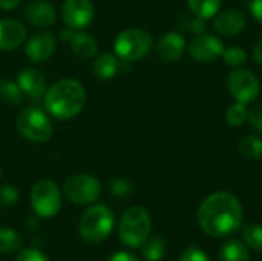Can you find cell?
Returning <instances> with one entry per match:
<instances>
[{"instance_id":"18","label":"cell","mask_w":262,"mask_h":261,"mask_svg":"<svg viewBox=\"0 0 262 261\" xmlns=\"http://www.w3.org/2000/svg\"><path fill=\"white\" fill-rule=\"evenodd\" d=\"M69 45H71V51L80 58H92L98 52L97 40L84 31L74 32V35L69 40Z\"/></svg>"},{"instance_id":"6","label":"cell","mask_w":262,"mask_h":261,"mask_svg":"<svg viewBox=\"0 0 262 261\" xmlns=\"http://www.w3.org/2000/svg\"><path fill=\"white\" fill-rule=\"evenodd\" d=\"M15 126L18 134L32 143H45L52 135V122L45 111L35 106L21 109L17 115Z\"/></svg>"},{"instance_id":"3","label":"cell","mask_w":262,"mask_h":261,"mask_svg":"<svg viewBox=\"0 0 262 261\" xmlns=\"http://www.w3.org/2000/svg\"><path fill=\"white\" fill-rule=\"evenodd\" d=\"M114 223V212L106 205H94L86 209L80 220V237L89 245H98L111 235Z\"/></svg>"},{"instance_id":"21","label":"cell","mask_w":262,"mask_h":261,"mask_svg":"<svg viewBox=\"0 0 262 261\" xmlns=\"http://www.w3.org/2000/svg\"><path fill=\"white\" fill-rule=\"evenodd\" d=\"M239 154L247 160L262 158V138L255 134H246L238 142Z\"/></svg>"},{"instance_id":"4","label":"cell","mask_w":262,"mask_h":261,"mask_svg":"<svg viewBox=\"0 0 262 261\" xmlns=\"http://www.w3.org/2000/svg\"><path fill=\"white\" fill-rule=\"evenodd\" d=\"M152 228L150 214L143 206H132L129 208L118 226L120 240L129 248H141L143 243L149 238Z\"/></svg>"},{"instance_id":"23","label":"cell","mask_w":262,"mask_h":261,"mask_svg":"<svg viewBox=\"0 0 262 261\" xmlns=\"http://www.w3.org/2000/svg\"><path fill=\"white\" fill-rule=\"evenodd\" d=\"M141 254L146 261H160L166 254V240L161 235L149 237L141 246Z\"/></svg>"},{"instance_id":"22","label":"cell","mask_w":262,"mask_h":261,"mask_svg":"<svg viewBox=\"0 0 262 261\" xmlns=\"http://www.w3.org/2000/svg\"><path fill=\"white\" fill-rule=\"evenodd\" d=\"M223 0H187V6L192 15L200 17L203 20H209L215 17L221 9Z\"/></svg>"},{"instance_id":"36","label":"cell","mask_w":262,"mask_h":261,"mask_svg":"<svg viewBox=\"0 0 262 261\" xmlns=\"http://www.w3.org/2000/svg\"><path fill=\"white\" fill-rule=\"evenodd\" d=\"M107 261H140L134 254L130 252H126V251H120V252H115L112 257H109Z\"/></svg>"},{"instance_id":"26","label":"cell","mask_w":262,"mask_h":261,"mask_svg":"<svg viewBox=\"0 0 262 261\" xmlns=\"http://www.w3.org/2000/svg\"><path fill=\"white\" fill-rule=\"evenodd\" d=\"M221 57H223L226 66H230V68H233V69L243 68V66L247 63V58H249L246 49L241 48V46H236V45H232V46L224 48Z\"/></svg>"},{"instance_id":"30","label":"cell","mask_w":262,"mask_h":261,"mask_svg":"<svg viewBox=\"0 0 262 261\" xmlns=\"http://www.w3.org/2000/svg\"><path fill=\"white\" fill-rule=\"evenodd\" d=\"M17 202H18V191L14 186L9 185L0 186V203L5 208H11L17 205Z\"/></svg>"},{"instance_id":"28","label":"cell","mask_w":262,"mask_h":261,"mask_svg":"<svg viewBox=\"0 0 262 261\" xmlns=\"http://www.w3.org/2000/svg\"><path fill=\"white\" fill-rule=\"evenodd\" d=\"M247 115H249L247 105L235 102L226 111V122L232 128H238V126H243L244 123H247Z\"/></svg>"},{"instance_id":"29","label":"cell","mask_w":262,"mask_h":261,"mask_svg":"<svg viewBox=\"0 0 262 261\" xmlns=\"http://www.w3.org/2000/svg\"><path fill=\"white\" fill-rule=\"evenodd\" d=\"M132 191H134L132 183L127 178L118 177V178H114L109 183V192L117 198H127V197L132 195Z\"/></svg>"},{"instance_id":"5","label":"cell","mask_w":262,"mask_h":261,"mask_svg":"<svg viewBox=\"0 0 262 261\" xmlns=\"http://www.w3.org/2000/svg\"><path fill=\"white\" fill-rule=\"evenodd\" d=\"M152 46L154 42L147 31L140 28H129L115 37L114 52L121 62L132 63L144 58L152 51Z\"/></svg>"},{"instance_id":"34","label":"cell","mask_w":262,"mask_h":261,"mask_svg":"<svg viewBox=\"0 0 262 261\" xmlns=\"http://www.w3.org/2000/svg\"><path fill=\"white\" fill-rule=\"evenodd\" d=\"M15 261H49V258L43 254V252H40L38 249H25V251H21L18 255H17V258Z\"/></svg>"},{"instance_id":"32","label":"cell","mask_w":262,"mask_h":261,"mask_svg":"<svg viewBox=\"0 0 262 261\" xmlns=\"http://www.w3.org/2000/svg\"><path fill=\"white\" fill-rule=\"evenodd\" d=\"M181 23L187 31L193 32L195 35L206 32V20H203L200 17H195V15L193 17H183Z\"/></svg>"},{"instance_id":"10","label":"cell","mask_w":262,"mask_h":261,"mask_svg":"<svg viewBox=\"0 0 262 261\" xmlns=\"http://www.w3.org/2000/svg\"><path fill=\"white\" fill-rule=\"evenodd\" d=\"M224 48L226 46L220 37L206 32L195 35L187 46L190 57L198 63H210L220 58L223 55Z\"/></svg>"},{"instance_id":"24","label":"cell","mask_w":262,"mask_h":261,"mask_svg":"<svg viewBox=\"0 0 262 261\" xmlns=\"http://www.w3.org/2000/svg\"><path fill=\"white\" fill-rule=\"evenodd\" d=\"M0 97L8 105H20L23 102V91L20 89L17 82L12 80H0Z\"/></svg>"},{"instance_id":"27","label":"cell","mask_w":262,"mask_h":261,"mask_svg":"<svg viewBox=\"0 0 262 261\" xmlns=\"http://www.w3.org/2000/svg\"><path fill=\"white\" fill-rule=\"evenodd\" d=\"M243 242L247 248L256 251V252H262V226L256 225V223H250L246 225L243 228Z\"/></svg>"},{"instance_id":"39","label":"cell","mask_w":262,"mask_h":261,"mask_svg":"<svg viewBox=\"0 0 262 261\" xmlns=\"http://www.w3.org/2000/svg\"><path fill=\"white\" fill-rule=\"evenodd\" d=\"M0 177H2V166H0Z\"/></svg>"},{"instance_id":"12","label":"cell","mask_w":262,"mask_h":261,"mask_svg":"<svg viewBox=\"0 0 262 261\" xmlns=\"http://www.w3.org/2000/svg\"><path fill=\"white\" fill-rule=\"evenodd\" d=\"M57 49V37L51 31H40L26 40L25 54L34 63L46 62Z\"/></svg>"},{"instance_id":"37","label":"cell","mask_w":262,"mask_h":261,"mask_svg":"<svg viewBox=\"0 0 262 261\" xmlns=\"http://www.w3.org/2000/svg\"><path fill=\"white\" fill-rule=\"evenodd\" d=\"M253 58H255V62L258 65L262 66V37L255 43V46H253Z\"/></svg>"},{"instance_id":"38","label":"cell","mask_w":262,"mask_h":261,"mask_svg":"<svg viewBox=\"0 0 262 261\" xmlns=\"http://www.w3.org/2000/svg\"><path fill=\"white\" fill-rule=\"evenodd\" d=\"M21 3V0H0V9H14Z\"/></svg>"},{"instance_id":"31","label":"cell","mask_w":262,"mask_h":261,"mask_svg":"<svg viewBox=\"0 0 262 261\" xmlns=\"http://www.w3.org/2000/svg\"><path fill=\"white\" fill-rule=\"evenodd\" d=\"M247 123L255 132L262 134V105H255L252 109H249Z\"/></svg>"},{"instance_id":"35","label":"cell","mask_w":262,"mask_h":261,"mask_svg":"<svg viewBox=\"0 0 262 261\" xmlns=\"http://www.w3.org/2000/svg\"><path fill=\"white\" fill-rule=\"evenodd\" d=\"M249 8H250L252 15L255 17V20L262 23V0H252Z\"/></svg>"},{"instance_id":"19","label":"cell","mask_w":262,"mask_h":261,"mask_svg":"<svg viewBox=\"0 0 262 261\" xmlns=\"http://www.w3.org/2000/svg\"><path fill=\"white\" fill-rule=\"evenodd\" d=\"M120 58L115 54L111 52H104L100 54L92 65V72L97 78L100 80H111L114 78L118 71H120Z\"/></svg>"},{"instance_id":"13","label":"cell","mask_w":262,"mask_h":261,"mask_svg":"<svg viewBox=\"0 0 262 261\" xmlns=\"http://www.w3.org/2000/svg\"><path fill=\"white\" fill-rule=\"evenodd\" d=\"M186 49H187L186 38L181 32L177 31H169L163 34L155 46V52L158 58L164 63H175L183 57Z\"/></svg>"},{"instance_id":"16","label":"cell","mask_w":262,"mask_h":261,"mask_svg":"<svg viewBox=\"0 0 262 261\" xmlns=\"http://www.w3.org/2000/svg\"><path fill=\"white\" fill-rule=\"evenodd\" d=\"M26 40V28L15 18H0V51L20 48Z\"/></svg>"},{"instance_id":"11","label":"cell","mask_w":262,"mask_h":261,"mask_svg":"<svg viewBox=\"0 0 262 261\" xmlns=\"http://www.w3.org/2000/svg\"><path fill=\"white\" fill-rule=\"evenodd\" d=\"M61 17L66 28L83 31L94 20V5L91 0H64Z\"/></svg>"},{"instance_id":"7","label":"cell","mask_w":262,"mask_h":261,"mask_svg":"<svg viewBox=\"0 0 262 261\" xmlns=\"http://www.w3.org/2000/svg\"><path fill=\"white\" fill-rule=\"evenodd\" d=\"M227 91L235 102L250 105L258 100L261 94V82L255 72L244 68L233 69L226 82Z\"/></svg>"},{"instance_id":"2","label":"cell","mask_w":262,"mask_h":261,"mask_svg":"<svg viewBox=\"0 0 262 261\" xmlns=\"http://www.w3.org/2000/svg\"><path fill=\"white\" fill-rule=\"evenodd\" d=\"M86 91L78 80L61 78L51 85L43 97L45 108L49 115L58 120H71L77 117L86 106Z\"/></svg>"},{"instance_id":"14","label":"cell","mask_w":262,"mask_h":261,"mask_svg":"<svg viewBox=\"0 0 262 261\" xmlns=\"http://www.w3.org/2000/svg\"><path fill=\"white\" fill-rule=\"evenodd\" d=\"M246 25H247L246 15L236 8H229V9L220 11L213 20L215 31L226 37H235V35L241 34L246 29Z\"/></svg>"},{"instance_id":"1","label":"cell","mask_w":262,"mask_h":261,"mask_svg":"<svg viewBox=\"0 0 262 261\" xmlns=\"http://www.w3.org/2000/svg\"><path fill=\"white\" fill-rule=\"evenodd\" d=\"M243 205L232 192L220 191L206 197L196 212V220L203 232L221 238L235 234L243 225Z\"/></svg>"},{"instance_id":"9","label":"cell","mask_w":262,"mask_h":261,"mask_svg":"<svg viewBox=\"0 0 262 261\" xmlns=\"http://www.w3.org/2000/svg\"><path fill=\"white\" fill-rule=\"evenodd\" d=\"M31 206L38 217H55L61 208V194L52 180H40L31 189Z\"/></svg>"},{"instance_id":"8","label":"cell","mask_w":262,"mask_h":261,"mask_svg":"<svg viewBox=\"0 0 262 261\" xmlns=\"http://www.w3.org/2000/svg\"><path fill=\"white\" fill-rule=\"evenodd\" d=\"M63 192L69 202L75 205L95 203L101 194V183L91 174H74L69 175L63 183Z\"/></svg>"},{"instance_id":"20","label":"cell","mask_w":262,"mask_h":261,"mask_svg":"<svg viewBox=\"0 0 262 261\" xmlns=\"http://www.w3.org/2000/svg\"><path fill=\"white\" fill-rule=\"evenodd\" d=\"M220 261H250L249 248L244 242L229 240L220 249Z\"/></svg>"},{"instance_id":"15","label":"cell","mask_w":262,"mask_h":261,"mask_svg":"<svg viewBox=\"0 0 262 261\" xmlns=\"http://www.w3.org/2000/svg\"><path fill=\"white\" fill-rule=\"evenodd\" d=\"M17 83L23 94L31 98V100H40L45 97V92L48 89L46 77L43 75L41 71L34 69V68H26L18 72Z\"/></svg>"},{"instance_id":"33","label":"cell","mask_w":262,"mask_h":261,"mask_svg":"<svg viewBox=\"0 0 262 261\" xmlns=\"http://www.w3.org/2000/svg\"><path fill=\"white\" fill-rule=\"evenodd\" d=\"M178 261H210V257L207 255L206 251H203L196 246H190L181 254Z\"/></svg>"},{"instance_id":"17","label":"cell","mask_w":262,"mask_h":261,"mask_svg":"<svg viewBox=\"0 0 262 261\" xmlns=\"http://www.w3.org/2000/svg\"><path fill=\"white\" fill-rule=\"evenodd\" d=\"M25 18L35 28H48L57 18L55 8L46 0H32L25 6Z\"/></svg>"},{"instance_id":"25","label":"cell","mask_w":262,"mask_h":261,"mask_svg":"<svg viewBox=\"0 0 262 261\" xmlns=\"http://www.w3.org/2000/svg\"><path fill=\"white\" fill-rule=\"evenodd\" d=\"M21 238L11 228H0V254H14L20 249Z\"/></svg>"}]
</instances>
